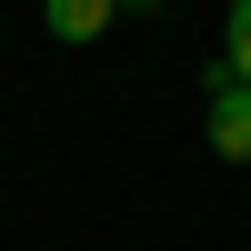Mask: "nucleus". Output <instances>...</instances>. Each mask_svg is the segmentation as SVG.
Listing matches in <instances>:
<instances>
[{
	"instance_id": "f257e3e1",
	"label": "nucleus",
	"mask_w": 251,
	"mask_h": 251,
	"mask_svg": "<svg viewBox=\"0 0 251 251\" xmlns=\"http://www.w3.org/2000/svg\"><path fill=\"white\" fill-rule=\"evenodd\" d=\"M201 131H211L221 161H251V80H231L221 60H211V111H201Z\"/></svg>"
},
{
	"instance_id": "f03ea898",
	"label": "nucleus",
	"mask_w": 251,
	"mask_h": 251,
	"mask_svg": "<svg viewBox=\"0 0 251 251\" xmlns=\"http://www.w3.org/2000/svg\"><path fill=\"white\" fill-rule=\"evenodd\" d=\"M40 20H50L60 40H100V30L121 20V0H40Z\"/></svg>"
},
{
	"instance_id": "7ed1b4c3",
	"label": "nucleus",
	"mask_w": 251,
	"mask_h": 251,
	"mask_svg": "<svg viewBox=\"0 0 251 251\" xmlns=\"http://www.w3.org/2000/svg\"><path fill=\"white\" fill-rule=\"evenodd\" d=\"M221 71L251 80V0H231V20H221Z\"/></svg>"
},
{
	"instance_id": "20e7f679",
	"label": "nucleus",
	"mask_w": 251,
	"mask_h": 251,
	"mask_svg": "<svg viewBox=\"0 0 251 251\" xmlns=\"http://www.w3.org/2000/svg\"><path fill=\"white\" fill-rule=\"evenodd\" d=\"M121 10H161V0H121Z\"/></svg>"
}]
</instances>
